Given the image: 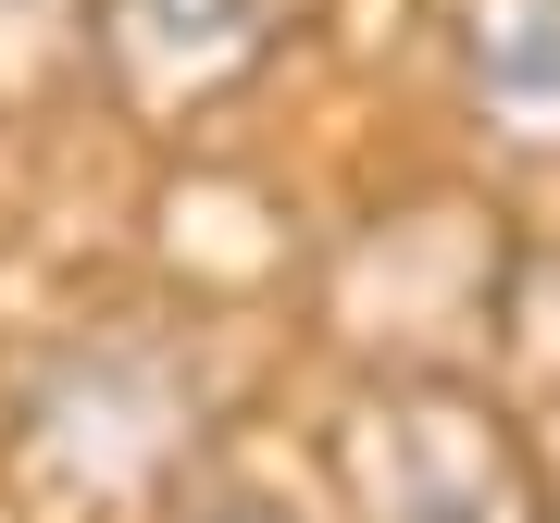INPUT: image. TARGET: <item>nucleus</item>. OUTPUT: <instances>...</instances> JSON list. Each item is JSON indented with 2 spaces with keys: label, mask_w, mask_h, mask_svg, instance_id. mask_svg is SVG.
Returning <instances> with one entry per match:
<instances>
[{
  "label": "nucleus",
  "mask_w": 560,
  "mask_h": 523,
  "mask_svg": "<svg viewBox=\"0 0 560 523\" xmlns=\"http://www.w3.org/2000/svg\"><path fill=\"white\" fill-rule=\"evenodd\" d=\"M361 523H560L523 423L460 374H399L349 411Z\"/></svg>",
  "instance_id": "obj_1"
},
{
  "label": "nucleus",
  "mask_w": 560,
  "mask_h": 523,
  "mask_svg": "<svg viewBox=\"0 0 560 523\" xmlns=\"http://www.w3.org/2000/svg\"><path fill=\"white\" fill-rule=\"evenodd\" d=\"M200 437V374L162 337H75L25 386V474L62 499H125Z\"/></svg>",
  "instance_id": "obj_2"
},
{
  "label": "nucleus",
  "mask_w": 560,
  "mask_h": 523,
  "mask_svg": "<svg viewBox=\"0 0 560 523\" xmlns=\"http://www.w3.org/2000/svg\"><path fill=\"white\" fill-rule=\"evenodd\" d=\"M287 13L300 0H101L88 13V75L138 125H200L287 50Z\"/></svg>",
  "instance_id": "obj_3"
},
{
  "label": "nucleus",
  "mask_w": 560,
  "mask_h": 523,
  "mask_svg": "<svg viewBox=\"0 0 560 523\" xmlns=\"http://www.w3.org/2000/svg\"><path fill=\"white\" fill-rule=\"evenodd\" d=\"M448 50L511 150H560V0H448Z\"/></svg>",
  "instance_id": "obj_4"
},
{
  "label": "nucleus",
  "mask_w": 560,
  "mask_h": 523,
  "mask_svg": "<svg viewBox=\"0 0 560 523\" xmlns=\"http://www.w3.org/2000/svg\"><path fill=\"white\" fill-rule=\"evenodd\" d=\"M88 13L101 0H0V113H38L88 75Z\"/></svg>",
  "instance_id": "obj_5"
},
{
  "label": "nucleus",
  "mask_w": 560,
  "mask_h": 523,
  "mask_svg": "<svg viewBox=\"0 0 560 523\" xmlns=\"http://www.w3.org/2000/svg\"><path fill=\"white\" fill-rule=\"evenodd\" d=\"M499 337H511V362L560 386V237L536 249H511V275H499Z\"/></svg>",
  "instance_id": "obj_6"
},
{
  "label": "nucleus",
  "mask_w": 560,
  "mask_h": 523,
  "mask_svg": "<svg viewBox=\"0 0 560 523\" xmlns=\"http://www.w3.org/2000/svg\"><path fill=\"white\" fill-rule=\"evenodd\" d=\"M224 523H287V511H224Z\"/></svg>",
  "instance_id": "obj_7"
}]
</instances>
